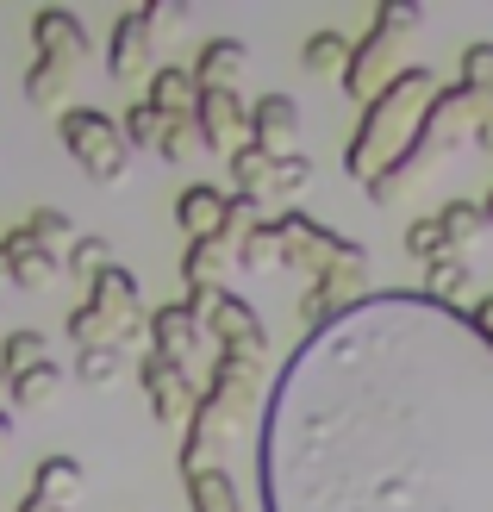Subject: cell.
<instances>
[{"label": "cell", "instance_id": "cell-1", "mask_svg": "<svg viewBox=\"0 0 493 512\" xmlns=\"http://www.w3.org/2000/svg\"><path fill=\"white\" fill-rule=\"evenodd\" d=\"M263 512H493V338L431 294H369L275 375Z\"/></svg>", "mask_w": 493, "mask_h": 512}, {"label": "cell", "instance_id": "cell-2", "mask_svg": "<svg viewBox=\"0 0 493 512\" xmlns=\"http://www.w3.org/2000/svg\"><path fill=\"white\" fill-rule=\"evenodd\" d=\"M431 94H437V75L412 63V69H400L394 82L369 100V107H362V125H356L350 157H344V169L356 175L362 188H369L381 169H394V163L406 157V144L419 138V119H425V107H431Z\"/></svg>", "mask_w": 493, "mask_h": 512}, {"label": "cell", "instance_id": "cell-3", "mask_svg": "<svg viewBox=\"0 0 493 512\" xmlns=\"http://www.w3.org/2000/svg\"><path fill=\"white\" fill-rule=\"evenodd\" d=\"M263 388V356H238V350H219L213 375L188 413V438H181V475H200L213 469L219 444H231L250 419V400Z\"/></svg>", "mask_w": 493, "mask_h": 512}, {"label": "cell", "instance_id": "cell-4", "mask_svg": "<svg viewBox=\"0 0 493 512\" xmlns=\"http://www.w3.org/2000/svg\"><path fill=\"white\" fill-rule=\"evenodd\" d=\"M57 132H63V144H69V157L88 169V182H100V188H119V182H125V169H132V150H125L119 125H113L107 113L69 107V113L57 119Z\"/></svg>", "mask_w": 493, "mask_h": 512}, {"label": "cell", "instance_id": "cell-5", "mask_svg": "<svg viewBox=\"0 0 493 512\" xmlns=\"http://www.w3.org/2000/svg\"><path fill=\"white\" fill-rule=\"evenodd\" d=\"M181 306L200 319V331L219 350H238V356H263L269 350V331H263V319H256L250 300L225 294V288H188V300H181Z\"/></svg>", "mask_w": 493, "mask_h": 512}, {"label": "cell", "instance_id": "cell-6", "mask_svg": "<svg viewBox=\"0 0 493 512\" xmlns=\"http://www.w3.org/2000/svg\"><path fill=\"white\" fill-rule=\"evenodd\" d=\"M194 132L213 157H238L250 144V107L238 100V88H213L194 100Z\"/></svg>", "mask_w": 493, "mask_h": 512}, {"label": "cell", "instance_id": "cell-7", "mask_svg": "<svg viewBox=\"0 0 493 512\" xmlns=\"http://www.w3.org/2000/svg\"><path fill=\"white\" fill-rule=\"evenodd\" d=\"M138 381H144V394H150V413H157L163 425H175V419H188L194 413V381H188V363H169V356H157L150 350L144 363H138Z\"/></svg>", "mask_w": 493, "mask_h": 512}, {"label": "cell", "instance_id": "cell-8", "mask_svg": "<svg viewBox=\"0 0 493 512\" xmlns=\"http://www.w3.org/2000/svg\"><path fill=\"white\" fill-rule=\"evenodd\" d=\"M294 144H300V100L294 94L250 100V150H263V157H294Z\"/></svg>", "mask_w": 493, "mask_h": 512}, {"label": "cell", "instance_id": "cell-9", "mask_svg": "<svg viewBox=\"0 0 493 512\" xmlns=\"http://www.w3.org/2000/svg\"><path fill=\"white\" fill-rule=\"evenodd\" d=\"M0 269H7V281L19 294H38V288H50L57 281V269H63V256H50L25 225H13L7 238H0Z\"/></svg>", "mask_w": 493, "mask_h": 512}, {"label": "cell", "instance_id": "cell-10", "mask_svg": "<svg viewBox=\"0 0 493 512\" xmlns=\"http://www.w3.org/2000/svg\"><path fill=\"white\" fill-rule=\"evenodd\" d=\"M394 38H381V32H369L362 44H350V63H344V88H350V100H362V107H369V100L394 82Z\"/></svg>", "mask_w": 493, "mask_h": 512}, {"label": "cell", "instance_id": "cell-11", "mask_svg": "<svg viewBox=\"0 0 493 512\" xmlns=\"http://www.w3.org/2000/svg\"><path fill=\"white\" fill-rule=\"evenodd\" d=\"M244 69H250V44H244V38H206L188 75H194L200 94H213V88H238Z\"/></svg>", "mask_w": 493, "mask_h": 512}, {"label": "cell", "instance_id": "cell-12", "mask_svg": "<svg viewBox=\"0 0 493 512\" xmlns=\"http://www.w3.org/2000/svg\"><path fill=\"white\" fill-rule=\"evenodd\" d=\"M225 207H231V194L213 188V182H188L175 194V225L188 232L194 244L200 238H219V225H225Z\"/></svg>", "mask_w": 493, "mask_h": 512}, {"label": "cell", "instance_id": "cell-13", "mask_svg": "<svg viewBox=\"0 0 493 512\" xmlns=\"http://www.w3.org/2000/svg\"><path fill=\"white\" fill-rule=\"evenodd\" d=\"M150 50H157V38H150V25L138 13H119L113 25V50H107V69L119 75V82H132V75H150L157 63H150Z\"/></svg>", "mask_w": 493, "mask_h": 512}, {"label": "cell", "instance_id": "cell-14", "mask_svg": "<svg viewBox=\"0 0 493 512\" xmlns=\"http://www.w3.org/2000/svg\"><path fill=\"white\" fill-rule=\"evenodd\" d=\"M150 344H157V356H169V363H188V350H200L206 344V331H200V319L188 313V306H157L150 313Z\"/></svg>", "mask_w": 493, "mask_h": 512}, {"label": "cell", "instance_id": "cell-15", "mask_svg": "<svg viewBox=\"0 0 493 512\" xmlns=\"http://www.w3.org/2000/svg\"><path fill=\"white\" fill-rule=\"evenodd\" d=\"M32 38H38V57H69V63H88V32H82V19L63 13V7H50L32 19Z\"/></svg>", "mask_w": 493, "mask_h": 512}, {"label": "cell", "instance_id": "cell-16", "mask_svg": "<svg viewBox=\"0 0 493 512\" xmlns=\"http://www.w3.org/2000/svg\"><path fill=\"white\" fill-rule=\"evenodd\" d=\"M32 500H44V506H57V512H69V500L82 494V463L75 456H44V463L32 469V488H25Z\"/></svg>", "mask_w": 493, "mask_h": 512}, {"label": "cell", "instance_id": "cell-17", "mask_svg": "<svg viewBox=\"0 0 493 512\" xmlns=\"http://www.w3.org/2000/svg\"><path fill=\"white\" fill-rule=\"evenodd\" d=\"M150 107H157L163 119H194V100H200V88H194V75L188 69H150Z\"/></svg>", "mask_w": 493, "mask_h": 512}, {"label": "cell", "instance_id": "cell-18", "mask_svg": "<svg viewBox=\"0 0 493 512\" xmlns=\"http://www.w3.org/2000/svg\"><path fill=\"white\" fill-rule=\"evenodd\" d=\"M75 75H82V63H69V57H38L32 69H25V100H32V107H57V100L75 88Z\"/></svg>", "mask_w": 493, "mask_h": 512}, {"label": "cell", "instance_id": "cell-19", "mask_svg": "<svg viewBox=\"0 0 493 512\" xmlns=\"http://www.w3.org/2000/svg\"><path fill=\"white\" fill-rule=\"evenodd\" d=\"M181 481H188V506H194V512H244L238 481H231L219 463H213V469H200V475H181Z\"/></svg>", "mask_w": 493, "mask_h": 512}, {"label": "cell", "instance_id": "cell-20", "mask_svg": "<svg viewBox=\"0 0 493 512\" xmlns=\"http://www.w3.org/2000/svg\"><path fill=\"white\" fill-rule=\"evenodd\" d=\"M269 169H275V157H263V150H250V144H244L238 157H231V194L263 207V200H269Z\"/></svg>", "mask_w": 493, "mask_h": 512}, {"label": "cell", "instance_id": "cell-21", "mask_svg": "<svg viewBox=\"0 0 493 512\" xmlns=\"http://www.w3.org/2000/svg\"><path fill=\"white\" fill-rule=\"evenodd\" d=\"M469 263L450 250V256H437V263H425V294L431 300H444V306H456V300H469Z\"/></svg>", "mask_w": 493, "mask_h": 512}, {"label": "cell", "instance_id": "cell-22", "mask_svg": "<svg viewBox=\"0 0 493 512\" xmlns=\"http://www.w3.org/2000/svg\"><path fill=\"white\" fill-rule=\"evenodd\" d=\"M225 263H231V250H225L219 238H200L188 256H181V281H188V288H219Z\"/></svg>", "mask_w": 493, "mask_h": 512}, {"label": "cell", "instance_id": "cell-23", "mask_svg": "<svg viewBox=\"0 0 493 512\" xmlns=\"http://www.w3.org/2000/svg\"><path fill=\"white\" fill-rule=\"evenodd\" d=\"M44 350H50V344H44V331H7V344H0V375H7V381H19L25 369L50 363Z\"/></svg>", "mask_w": 493, "mask_h": 512}, {"label": "cell", "instance_id": "cell-24", "mask_svg": "<svg viewBox=\"0 0 493 512\" xmlns=\"http://www.w3.org/2000/svg\"><path fill=\"white\" fill-rule=\"evenodd\" d=\"M163 125L169 119L150 107V100H132V113L119 119V138H125V150H157L163 144Z\"/></svg>", "mask_w": 493, "mask_h": 512}, {"label": "cell", "instance_id": "cell-25", "mask_svg": "<svg viewBox=\"0 0 493 512\" xmlns=\"http://www.w3.org/2000/svg\"><path fill=\"white\" fill-rule=\"evenodd\" d=\"M7 394L19 400V406H50L63 394V369L57 363H38V369H25L19 381H7Z\"/></svg>", "mask_w": 493, "mask_h": 512}, {"label": "cell", "instance_id": "cell-26", "mask_svg": "<svg viewBox=\"0 0 493 512\" xmlns=\"http://www.w3.org/2000/svg\"><path fill=\"white\" fill-rule=\"evenodd\" d=\"M300 63L313 69V75H344L350 38H344V32H313V38H306V50H300Z\"/></svg>", "mask_w": 493, "mask_h": 512}, {"label": "cell", "instance_id": "cell-27", "mask_svg": "<svg viewBox=\"0 0 493 512\" xmlns=\"http://www.w3.org/2000/svg\"><path fill=\"white\" fill-rule=\"evenodd\" d=\"M238 269H256V275H263V269H281V232H275V219H263V225H256V232L238 244Z\"/></svg>", "mask_w": 493, "mask_h": 512}, {"label": "cell", "instance_id": "cell-28", "mask_svg": "<svg viewBox=\"0 0 493 512\" xmlns=\"http://www.w3.org/2000/svg\"><path fill=\"white\" fill-rule=\"evenodd\" d=\"M306 182H313V163L300 157H275V169H269V200H300L306 194Z\"/></svg>", "mask_w": 493, "mask_h": 512}, {"label": "cell", "instance_id": "cell-29", "mask_svg": "<svg viewBox=\"0 0 493 512\" xmlns=\"http://www.w3.org/2000/svg\"><path fill=\"white\" fill-rule=\"evenodd\" d=\"M125 375V350H82L75 356V381H88V388H113Z\"/></svg>", "mask_w": 493, "mask_h": 512}, {"label": "cell", "instance_id": "cell-30", "mask_svg": "<svg viewBox=\"0 0 493 512\" xmlns=\"http://www.w3.org/2000/svg\"><path fill=\"white\" fill-rule=\"evenodd\" d=\"M437 225H444L450 250H456V244H469L475 232H487V219H481V200H450V207L437 213Z\"/></svg>", "mask_w": 493, "mask_h": 512}, {"label": "cell", "instance_id": "cell-31", "mask_svg": "<svg viewBox=\"0 0 493 512\" xmlns=\"http://www.w3.org/2000/svg\"><path fill=\"white\" fill-rule=\"evenodd\" d=\"M63 269H75V275H100V269H113V244L100 238V232H88V238H75L69 244V256H63Z\"/></svg>", "mask_w": 493, "mask_h": 512}, {"label": "cell", "instance_id": "cell-32", "mask_svg": "<svg viewBox=\"0 0 493 512\" xmlns=\"http://www.w3.org/2000/svg\"><path fill=\"white\" fill-rule=\"evenodd\" d=\"M25 232H32L50 256H69V244H75V225H69L63 213H50V207H38L32 219H25Z\"/></svg>", "mask_w": 493, "mask_h": 512}, {"label": "cell", "instance_id": "cell-33", "mask_svg": "<svg viewBox=\"0 0 493 512\" xmlns=\"http://www.w3.org/2000/svg\"><path fill=\"white\" fill-rule=\"evenodd\" d=\"M406 250L419 256V263H437V256H450V238H444V225H437V219H412L406 225Z\"/></svg>", "mask_w": 493, "mask_h": 512}, {"label": "cell", "instance_id": "cell-34", "mask_svg": "<svg viewBox=\"0 0 493 512\" xmlns=\"http://www.w3.org/2000/svg\"><path fill=\"white\" fill-rule=\"evenodd\" d=\"M157 157H163V163H188V157H200V132H194V119H169V125H163Z\"/></svg>", "mask_w": 493, "mask_h": 512}, {"label": "cell", "instance_id": "cell-35", "mask_svg": "<svg viewBox=\"0 0 493 512\" xmlns=\"http://www.w3.org/2000/svg\"><path fill=\"white\" fill-rule=\"evenodd\" d=\"M462 88H481V94H493V38H481V44H469V50H462Z\"/></svg>", "mask_w": 493, "mask_h": 512}, {"label": "cell", "instance_id": "cell-36", "mask_svg": "<svg viewBox=\"0 0 493 512\" xmlns=\"http://www.w3.org/2000/svg\"><path fill=\"white\" fill-rule=\"evenodd\" d=\"M138 19L150 25V38H169L175 25H188V0H150V7H138Z\"/></svg>", "mask_w": 493, "mask_h": 512}, {"label": "cell", "instance_id": "cell-37", "mask_svg": "<svg viewBox=\"0 0 493 512\" xmlns=\"http://www.w3.org/2000/svg\"><path fill=\"white\" fill-rule=\"evenodd\" d=\"M412 25H419V7H412V0H387V7H375V25H369V32L400 38V32H412Z\"/></svg>", "mask_w": 493, "mask_h": 512}, {"label": "cell", "instance_id": "cell-38", "mask_svg": "<svg viewBox=\"0 0 493 512\" xmlns=\"http://www.w3.org/2000/svg\"><path fill=\"white\" fill-rule=\"evenodd\" d=\"M7 444H13V419L0 413V456H7Z\"/></svg>", "mask_w": 493, "mask_h": 512}, {"label": "cell", "instance_id": "cell-39", "mask_svg": "<svg viewBox=\"0 0 493 512\" xmlns=\"http://www.w3.org/2000/svg\"><path fill=\"white\" fill-rule=\"evenodd\" d=\"M481 219H487V225H493V188H487V200H481Z\"/></svg>", "mask_w": 493, "mask_h": 512}, {"label": "cell", "instance_id": "cell-40", "mask_svg": "<svg viewBox=\"0 0 493 512\" xmlns=\"http://www.w3.org/2000/svg\"><path fill=\"white\" fill-rule=\"evenodd\" d=\"M0 394H7V375H0Z\"/></svg>", "mask_w": 493, "mask_h": 512}]
</instances>
